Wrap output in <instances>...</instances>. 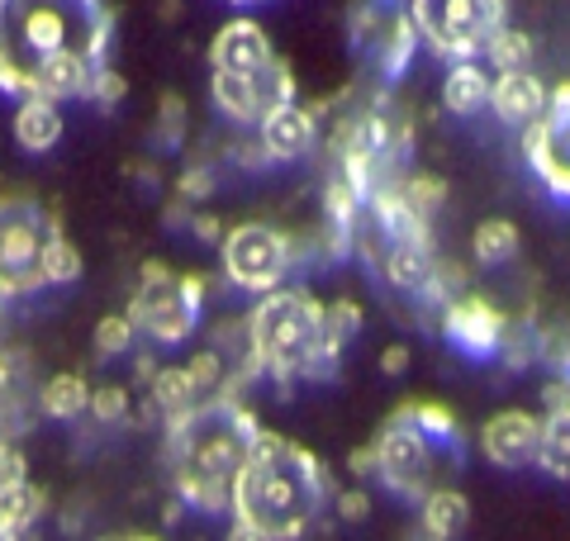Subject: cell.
Instances as JSON below:
<instances>
[{
	"instance_id": "cell-1",
	"label": "cell",
	"mask_w": 570,
	"mask_h": 541,
	"mask_svg": "<svg viewBox=\"0 0 570 541\" xmlns=\"http://www.w3.org/2000/svg\"><path fill=\"white\" fill-rule=\"evenodd\" d=\"M110 29V0H0V90L52 105L86 96Z\"/></svg>"
},
{
	"instance_id": "cell-2",
	"label": "cell",
	"mask_w": 570,
	"mask_h": 541,
	"mask_svg": "<svg viewBox=\"0 0 570 541\" xmlns=\"http://www.w3.org/2000/svg\"><path fill=\"white\" fill-rule=\"evenodd\" d=\"M262 437V423L243 400H200L181 419L167 423V471L171 484L190 509L200 513H228L234 490L253 446Z\"/></svg>"
},
{
	"instance_id": "cell-3",
	"label": "cell",
	"mask_w": 570,
	"mask_h": 541,
	"mask_svg": "<svg viewBox=\"0 0 570 541\" xmlns=\"http://www.w3.org/2000/svg\"><path fill=\"white\" fill-rule=\"evenodd\" d=\"M324 503H328L324 461H318L309 446L262 427L253 456H247L243 475H238L228 518L247 522V528L262 532L266 541H299L318 522Z\"/></svg>"
},
{
	"instance_id": "cell-4",
	"label": "cell",
	"mask_w": 570,
	"mask_h": 541,
	"mask_svg": "<svg viewBox=\"0 0 570 541\" xmlns=\"http://www.w3.org/2000/svg\"><path fill=\"white\" fill-rule=\"evenodd\" d=\"M247 337V366L257 375L291 385V381H333L337 352L328 347L324 328V299H314L299 285L262 295L257 309L243 323Z\"/></svg>"
},
{
	"instance_id": "cell-5",
	"label": "cell",
	"mask_w": 570,
	"mask_h": 541,
	"mask_svg": "<svg viewBox=\"0 0 570 541\" xmlns=\"http://www.w3.org/2000/svg\"><path fill=\"white\" fill-rule=\"evenodd\" d=\"M409 24L452 67L475 62L509 29V0H409Z\"/></svg>"
},
{
	"instance_id": "cell-6",
	"label": "cell",
	"mask_w": 570,
	"mask_h": 541,
	"mask_svg": "<svg viewBox=\"0 0 570 541\" xmlns=\"http://www.w3.org/2000/svg\"><path fill=\"white\" fill-rule=\"evenodd\" d=\"M62 233L52 214L29 195H0V299L43 291L48 243Z\"/></svg>"
},
{
	"instance_id": "cell-7",
	"label": "cell",
	"mask_w": 570,
	"mask_h": 541,
	"mask_svg": "<svg viewBox=\"0 0 570 541\" xmlns=\"http://www.w3.org/2000/svg\"><path fill=\"white\" fill-rule=\"evenodd\" d=\"M200 299H205V276L171 270L163 262H142L129 299V323L157 342H186L195 323H200Z\"/></svg>"
},
{
	"instance_id": "cell-8",
	"label": "cell",
	"mask_w": 570,
	"mask_h": 541,
	"mask_svg": "<svg viewBox=\"0 0 570 541\" xmlns=\"http://www.w3.org/2000/svg\"><path fill=\"white\" fill-rule=\"evenodd\" d=\"M219 262L228 285L247 295H272L295 266V238L272 224H234L219 243Z\"/></svg>"
},
{
	"instance_id": "cell-9",
	"label": "cell",
	"mask_w": 570,
	"mask_h": 541,
	"mask_svg": "<svg viewBox=\"0 0 570 541\" xmlns=\"http://www.w3.org/2000/svg\"><path fill=\"white\" fill-rule=\"evenodd\" d=\"M371 465H376L371 475H376L385 490H395L400 499L423 503L438 490V442L428 437L423 427L409 423L404 413H395V419L376 432V442H371Z\"/></svg>"
},
{
	"instance_id": "cell-10",
	"label": "cell",
	"mask_w": 570,
	"mask_h": 541,
	"mask_svg": "<svg viewBox=\"0 0 570 541\" xmlns=\"http://www.w3.org/2000/svg\"><path fill=\"white\" fill-rule=\"evenodd\" d=\"M523 153L542 186L551 195H561V200H570V81H561L547 96L542 119L523 134Z\"/></svg>"
},
{
	"instance_id": "cell-11",
	"label": "cell",
	"mask_w": 570,
	"mask_h": 541,
	"mask_svg": "<svg viewBox=\"0 0 570 541\" xmlns=\"http://www.w3.org/2000/svg\"><path fill=\"white\" fill-rule=\"evenodd\" d=\"M209 90L228 119L262 124L285 105H295V71L285 58H276V67L262 71V77H219V71H209Z\"/></svg>"
},
{
	"instance_id": "cell-12",
	"label": "cell",
	"mask_w": 570,
	"mask_h": 541,
	"mask_svg": "<svg viewBox=\"0 0 570 541\" xmlns=\"http://www.w3.org/2000/svg\"><path fill=\"white\" fill-rule=\"evenodd\" d=\"M281 52L266 39V29L257 20H228L209 39V67L219 77H262L276 67Z\"/></svg>"
},
{
	"instance_id": "cell-13",
	"label": "cell",
	"mask_w": 570,
	"mask_h": 541,
	"mask_svg": "<svg viewBox=\"0 0 570 541\" xmlns=\"http://www.w3.org/2000/svg\"><path fill=\"white\" fill-rule=\"evenodd\" d=\"M538 442H542V419L523 409H504L480 427V451L499 471H523V465H538Z\"/></svg>"
},
{
	"instance_id": "cell-14",
	"label": "cell",
	"mask_w": 570,
	"mask_h": 541,
	"mask_svg": "<svg viewBox=\"0 0 570 541\" xmlns=\"http://www.w3.org/2000/svg\"><path fill=\"white\" fill-rule=\"evenodd\" d=\"M504 323L509 318L480 295H456L448 309H442V333L471 356H494L499 342H504Z\"/></svg>"
},
{
	"instance_id": "cell-15",
	"label": "cell",
	"mask_w": 570,
	"mask_h": 541,
	"mask_svg": "<svg viewBox=\"0 0 570 541\" xmlns=\"http://www.w3.org/2000/svg\"><path fill=\"white\" fill-rule=\"evenodd\" d=\"M257 142H262V157L272 161H295L314 153L318 142V119L309 105H285V110H276L272 119L257 124Z\"/></svg>"
},
{
	"instance_id": "cell-16",
	"label": "cell",
	"mask_w": 570,
	"mask_h": 541,
	"mask_svg": "<svg viewBox=\"0 0 570 541\" xmlns=\"http://www.w3.org/2000/svg\"><path fill=\"white\" fill-rule=\"evenodd\" d=\"M551 90L532 77V71H513V77H494L490 86V110L504 124H519V129H532L547 110Z\"/></svg>"
},
{
	"instance_id": "cell-17",
	"label": "cell",
	"mask_w": 570,
	"mask_h": 541,
	"mask_svg": "<svg viewBox=\"0 0 570 541\" xmlns=\"http://www.w3.org/2000/svg\"><path fill=\"white\" fill-rule=\"evenodd\" d=\"M466 528H471V499L452 490V484H438V490L419 503V537L456 541Z\"/></svg>"
},
{
	"instance_id": "cell-18",
	"label": "cell",
	"mask_w": 570,
	"mask_h": 541,
	"mask_svg": "<svg viewBox=\"0 0 570 541\" xmlns=\"http://www.w3.org/2000/svg\"><path fill=\"white\" fill-rule=\"evenodd\" d=\"M490 86L494 77L485 67H475V62H456L448 77H442V105H448V115H480V110H490Z\"/></svg>"
},
{
	"instance_id": "cell-19",
	"label": "cell",
	"mask_w": 570,
	"mask_h": 541,
	"mask_svg": "<svg viewBox=\"0 0 570 541\" xmlns=\"http://www.w3.org/2000/svg\"><path fill=\"white\" fill-rule=\"evenodd\" d=\"M62 138V110L52 100H24L14 110V142L24 153H48Z\"/></svg>"
},
{
	"instance_id": "cell-20",
	"label": "cell",
	"mask_w": 570,
	"mask_h": 541,
	"mask_svg": "<svg viewBox=\"0 0 570 541\" xmlns=\"http://www.w3.org/2000/svg\"><path fill=\"white\" fill-rule=\"evenodd\" d=\"M538 471L570 484V404L542 419V442H538Z\"/></svg>"
},
{
	"instance_id": "cell-21",
	"label": "cell",
	"mask_w": 570,
	"mask_h": 541,
	"mask_svg": "<svg viewBox=\"0 0 570 541\" xmlns=\"http://www.w3.org/2000/svg\"><path fill=\"white\" fill-rule=\"evenodd\" d=\"M148 400H153V409L171 423V419H181L186 409L200 404V394H195L186 366H163V371L148 375Z\"/></svg>"
},
{
	"instance_id": "cell-22",
	"label": "cell",
	"mask_w": 570,
	"mask_h": 541,
	"mask_svg": "<svg viewBox=\"0 0 570 541\" xmlns=\"http://www.w3.org/2000/svg\"><path fill=\"white\" fill-rule=\"evenodd\" d=\"M519 247H523V238L509 219H480L471 233V252H475L480 266H504V262L519 257Z\"/></svg>"
},
{
	"instance_id": "cell-23",
	"label": "cell",
	"mask_w": 570,
	"mask_h": 541,
	"mask_svg": "<svg viewBox=\"0 0 570 541\" xmlns=\"http://www.w3.org/2000/svg\"><path fill=\"white\" fill-rule=\"evenodd\" d=\"M39 404H43L48 419H77V413L91 409V385H86L77 371H62V375H52V381L43 385Z\"/></svg>"
},
{
	"instance_id": "cell-24",
	"label": "cell",
	"mask_w": 570,
	"mask_h": 541,
	"mask_svg": "<svg viewBox=\"0 0 570 541\" xmlns=\"http://www.w3.org/2000/svg\"><path fill=\"white\" fill-rule=\"evenodd\" d=\"M43 490H39V484H10V490H0V522H6V528L14 532V537H20V532H29L33 528V522H39L43 518Z\"/></svg>"
},
{
	"instance_id": "cell-25",
	"label": "cell",
	"mask_w": 570,
	"mask_h": 541,
	"mask_svg": "<svg viewBox=\"0 0 570 541\" xmlns=\"http://www.w3.org/2000/svg\"><path fill=\"white\" fill-rule=\"evenodd\" d=\"M485 58H490V67H499V77H513V71H532L538 43H532V33H523V29H504L485 48Z\"/></svg>"
},
{
	"instance_id": "cell-26",
	"label": "cell",
	"mask_w": 570,
	"mask_h": 541,
	"mask_svg": "<svg viewBox=\"0 0 570 541\" xmlns=\"http://www.w3.org/2000/svg\"><path fill=\"white\" fill-rule=\"evenodd\" d=\"M400 195H404V205L414 209L419 219L428 224L442 205H448V180H442V176H423V171H414V176H404V180H400Z\"/></svg>"
},
{
	"instance_id": "cell-27",
	"label": "cell",
	"mask_w": 570,
	"mask_h": 541,
	"mask_svg": "<svg viewBox=\"0 0 570 541\" xmlns=\"http://www.w3.org/2000/svg\"><path fill=\"white\" fill-rule=\"evenodd\" d=\"M400 413H404V419L414 423V427H423L438 446L461 437V427H456V419H452V409H442V404H423V400H414V404H400Z\"/></svg>"
},
{
	"instance_id": "cell-28",
	"label": "cell",
	"mask_w": 570,
	"mask_h": 541,
	"mask_svg": "<svg viewBox=\"0 0 570 541\" xmlns=\"http://www.w3.org/2000/svg\"><path fill=\"white\" fill-rule=\"evenodd\" d=\"M77 276H81V252L67 233H58V238L48 243V257H43V281L48 285H71Z\"/></svg>"
},
{
	"instance_id": "cell-29",
	"label": "cell",
	"mask_w": 570,
	"mask_h": 541,
	"mask_svg": "<svg viewBox=\"0 0 570 541\" xmlns=\"http://www.w3.org/2000/svg\"><path fill=\"white\" fill-rule=\"evenodd\" d=\"M324 328H328V347L343 356L347 342L362 333V309H356L352 299H333V304H324Z\"/></svg>"
},
{
	"instance_id": "cell-30",
	"label": "cell",
	"mask_w": 570,
	"mask_h": 541,
	"mask_svg": "<svg viewBox=\"0 0 570 541\" xmlns=\"http://www.w3.org/2000/svg\"><path fill=\"white\" fill-rule=\"evenodd\" d=\"M134 323H129V314H105L100 323H96V352L100 356H119V352H129V342H134Z\"/></svg>"
},
{
	"instance_id": "cell-31",
	"label": "cell",
	"mask_w": 570,
	"mask_h": 541,
	"mask_svg": "<svg viewBox=\"0 0 570 541\" xmlns=\"http://www.w3.org/2000/svg\"><path fill=\"white\" fill-rule=\"evenodd\" d=\"M157 138L176 148V142L186 138V100L181 96H163L157 100Z\"/></svg>"
},
{
	"instance_id": "cell-32",
	"label": "cell",
	"mask_w": 570,
	"mask_h": 541,
	"mask_svg": "<svg viewBox=\"0 0 570 541\" xmlns=\"http://www.w3.org/2000/svg\"><path fill=\"white\" fill-rule=\"evenodd\" d=\"M91 413L100 423H119L124 413H129V394L119 385H105V390H91Z\"/></svg>"
},
{
	"instance_id": "cell-33",
	"label": "cell",
	"mask_w": 570,
	"mask_h": 541,
	"mask_svg": "<svg viewBox=\"0 0 570 541\" xmlns=\"http://www.w3.org/2000/svg\"><path fill=\"white\" fill-rule=\"evenodd\" d=\"M124 90H129V86H124L119 71H115V67H100L96 81H91V90H86V100H96V105H105V110H110V105L124 100Z\"/></svg>"
},
{
	"instance_id": "cell-34",
	"label": "cell",
	"mask_w": 570,
	"mask_h": 541,
	"mask_svg": "<svg viewBox=\"0 0 570 541\" xmlns=\"http://www.w3.org/2000/svg\"><path fill=\"white\" fill-rule=\"evenodd\" d=\"M29 480V465H24V451L0 442V490H10V484H24Z\"/></svg>"
},
{
	"instance_id": "cell-35",
	"label": "cell",
	"mask_w": 570,
	"mask_h": 541,
	"mask_svg": "<svg viewBox=\"0 0 570 541\" xmlns=\"http://www.w3.org/2000/svg\"><path fill=\"white\" fill-rule=\"evenodd\" d=\"M337 513H343L347 522H362V518L371 513V499H366L362 490H347L343 499H337Z\"/></svg>"
},
{
	"instance_id": "cell-36",
	"label": "cell",
	"mask_w": 570,
	"mask_h": 541,
	"mask_svg": "<svg viewBox=\"0 0 570 541\" xmlns=\"http://www.w3.org/2000/svg\"><path fill=\"white\" fill-rule=\"evenodd\" d=\"M190 233H195V238H205V243H224V224L219 219H214V214H195V219H190Z\"/></svg>"
},
{
	"instance_id": "cell-37",
	"label": "cell",
	"mask_w": 570,
	"mask_h": 541,
	"mask_svg": "<svg viewBox=\"0 0 570 541\" xmlns=\"http://www.w3.org/2000/svg\"><path fill=\"white\" fill-rule=\"evenodd\" d=\"M381 371L385 375H404L409 371V347H400V342H395V347H385L381 352Z\"/></svg>"
},
{
	"instance_id": "cell-38",
	"label": "cell",
	"mask_w": 570,
	"mask_h": 541,
	"mask_svg": "<svg viewBox=\"0 0 570 541\" xmlns=\"http://www.w3.org/2000/svg\"><path fill=\"white\" fill-rule=\"evenodd\" d=\"M209 186H214L209 171H186V176H181V200H195V195H209Z\"/></svg>"
},
{
	"instance_id": "cell-39",
	"label": "cell",
	"mask_w": 570,
	"mask_h": 541,
	"mask_svg": "<svg viewBox=\"0 0 570 541\" xmlns=\"http://www.w3.org/2000/svg\"><path fill=\"white\" fill-rule=\"evenodd\" d=\"M10 385H14V356H10V352H0V400L10 394Z\"/></svg>"
},
{
	"instance_id": "cell-40",
	"label": "cell",
	"mask_w": 570,
	"mask_h": 541,
	"mask_svg": "<svg viewBox=\"0 0 570 541\" xmlns=\"http://www.w3.org/2000/svg\"><path fill=\"white\" fill-rule=\"evenodd\" d=\"M224 541H266V537H262V532H253V528H247V522H234Z\"/></svg>"
},
{
	"instance_id": "cell-41",
	"label": "cell",
	"mask_w": 570,
	"mask_h": 541,
	"mask_svg": "<svg viewBox=\"0 0 570 541\" xmlns=\"http://www.w3.org/2000/svg\"><path fill=\"white\" fill-rule=\"evenodd\" d=\"M0 541H20V537H14V532L6 528V522H0Z\"/></svg>"
},
{
	"instance_id": "cell-42",
	"label": "cell",
	"mask_w": 570,
	"mask_h": 541,
	"mask_svg": "<svg viewBox=\"0 0 570 541\" xmlns=\"http://www.w3.org/2000/svg\"><path fill=\"white\" fill-rule=\"evenodd\" d=\"M110 541H153V537H110Z\"/></svg>"
},
{
	"instance_id": "cell-43",
	"label": "cell",
	"mask_w": 570,
	"mask_h": 541,
	"mask_svg": "<svg viewBox=\"0 0 570 541\" xmlns=\"http://www.w3.org/2000/svg\"><path fill=\"white\" fill-rule=\"evenodd\" d=\"M238 6H257V0H238Z\"/></svg>"
},
{
	"instance_id": "cell-44",
	"label": "cell",
	"mask_w": 570,
	"mask_h": 541,
	"mask_svg": "<svg viewBox=\"0 0 570 541\" xmlns=\"http://www.w3.org/2000/svg\"><path fill=\"white\" fill-rule=\"evenodd\" d=\"M419 541H433V537H419Z\"/></svg>"
}]
</instances>
